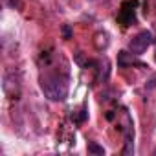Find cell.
Here are the masks:
<instances>
[{
    "instance_id": "cell-2",
    "label": "cell",
    "mask_w": 156,
    "mask_h": 156,
    "mask_svg": "<svg viewBox=\"0 0 156 156\" xmlns=\"http://www.w3.org/2000/svg\"><path fill=\"white\" fill-rule=\"evenodd\" d=\"M154 42V39H152V33L151 31H141V33H138L132 41H130V44H129V48H130V51L132 53H136V55H141L151 44Z\"/></svg>"
},
{
    "instance_id": "cell-5",
    "label": "cell",
    "mask_w": 156,
    "mask_h": 156,
    "mask_svg": "<svg viewBox=\"0 0 156 156\" xmlns=\"http://www.w3.org/2000/svg\"><path fill=\"white\" fill-rule=\"evenodd\" d=\"M62 35H64V39H72V28L68 24L62 26Z\"/></svg>"
},
{
    "instance_id": "cell-6",
    "label": "cell",
    "mask_w": 156,
    "mask_h": 156,
    "mask_svg": "<svg viewBox=\"0 0 156 156\" xmlns=\"http://www.w3.org/2000/svg\"><path fill=\"white\" fill-rule=\"evenodd\" d=\"M147 88H156V75H152L151 79L147 81Z\"/></svg>"
},
{
    "instance_id": "cell-4",
    "label": "cell",
    "mask_w": 156,
    "mask_h": 156,
    "mask_svg": "<svg viewBox=\"0 0 156 156\" xmlns=\"http://www.w3.org/2000/svg\"><path fill=\"white\" fill-rule=\"evenodd\" d=\"M88 152H92V154H99V156H103V154H105V149H103L101 145H98L96 141H90V143H88Z\"/></svg>"
},
{
    "instance_id": "cell-3",
    "label": "cell",
    "mask_w": 156,
    "mask_h": 156,
    "mask_svg": "<svg viewBox=\"0 0 156 156\" xmlns=\"http://www.w3.org/2000/svg\"><path fill=\"white\" fill-rule=\"evenodd\" d=\"M119 20H121L125 26H130L132 22H136L134 9H123V11H121V15H119Z\"/></svg>"
},
{
    "instance_id": "cell-1",
    "label": "cell",
    "mask_w": 156,
    "mask_h": 156,
    "mask_svg": "<svg viewBox=\"0 0 156 156\" xmlns=\"http://www.w3.org/2000/svg\"><path fill=\"white\" fill-rule=\"evenodd\" d=\"M42 92L51 101H62L68 96V85L57 75H48L42 79Z\"/></svg>"
}]
</instances>
